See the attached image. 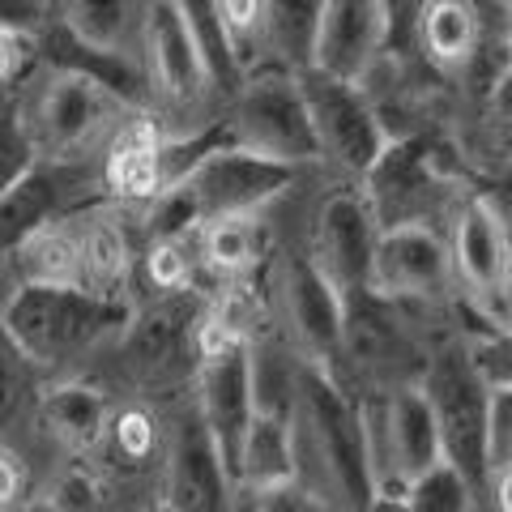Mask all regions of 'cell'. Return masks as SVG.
Listing matches in <instances>:
<instances>
[{
  "label": "cell",
  "instance_id": "26",
  "mask_svg": "<svg viewBox=\"0 0 512 512\" xmlns=\"http://www.w3.org/2000/svg\"><path fill=\"white\" fill-rule=\"evenodd\" d=\"M39 163L43 158L18 116V103H0V197L18 188Z\"/></svg>",
  "mask_w": 512,
  "mask_h": 512
},
{
  "label": "cell",
  "instance_id": "3",
  "mask_svg": "<svg viewBox=\"0 0 512 512\" xmlns=\"http://www.w3.org/2000/svg\"><path fill=\"white\" fill-rule=\"evenodd\" d=\"M128 312V303L73 286H9L0 295V325L43 380L94 372V363L120 342Z\"/></svg>",
  "mask_w": 512,
  "mask_h": 512
},
{
  "label": "cell",
  "instance_id": "2",
  "mask_svg": "<svg viewBox=\"0 0 512 512\" xmlns=\"http://www.w3.org/2000/svg\"><path fill=\"white\" fill-rule=\"evenodd\" d=\"M295 478L312 487L333 512H363L376 500V478L367 461L363 414L325 367L303 363L295 393Z\"/></svg>",
  "mask_w": 512,
  "mask_h": 512
},
{
  "label": "cell",
  "instance_id": "17",
  "mask_svg": "<svg viewBox=\"0 0 512 512\" xmlns=\"http://www.w3.org/2000/svg\"><path fill=\"white\" fill-rule=\"evenodd\" d=\"M444 235H448V252H453V274H457L461 299H466L487 325H495V299H500L512 235L504 231V222L495 218L474 192L461 197L453 218H448Z\"/></svg>",
  "mask_w": 512,
  "mask_h": 512
},
{
  "label": "cell",
  "instance_id": "28",
  "mask_svg": "<svg viewBox=\"0 0 512 512\" xmlns=\"http://www.w3.org/2000/svg\"><path fill=\"white\" fill-rule=\"evenodd\" d=\"M239 500H244L239 512H333L312 487H303L299 478L265 487V491H248V495H239Z\"/></svg>",
  "mask_w": 512,
  "mask_h": 512
},
{
  "label": "cell",
  "instance_id": "27",
  "mask_svg": "<svg viewBox=\"0 0 512 512\" xmlns=\"http://www.w3.org/2000/svg\"><path fill=\"white\" fill-rule=\"evenodd\" d=\"M39 64V35L18 26H0V103H18L26 82L39 73Z\"/></svg>",
  "mask_w": 512,
  "mask_h": 512
},
{
  "label": "cell",
  "instance_id": "12",
  "mask_svg": "<svg viewBox=\"0 0 512 512\" xmlns=\"http://www.w3.org/2000/svg\"><path fill=\"white\" fill-rule=\"evenodd\" d=\"M303 103L312 116L316 150H320V171L333 180H363L376 167V158L389 146V133L376 116V107L367 103V94L359 86L333 82L325 73H299Z\"/></svg>",
  "mask_w": 512,
  "mask_h": 512
},
{
  "label": "cell",
  "instance_id": "18",
  "mask_svg": "<svg viewBox=\"0 0 512 512\" xmlns=\"http://www.w3.org/2000/svg\"><path fill=\"white\" fill-rule=\"evenodd\" d=\"M384 56V5L380 0H325L316 26L312 69L346 86H363Z\"/></svg>",
  "mask_w": 512,
  "mask_h": 512
},
{
  "label": "cell",
  "instance_id": "4",
  "mask_svg": "<svg viewBox=\"0 0 512 512\" xmlns=\"http://www.w3.org/2000/svg\"><path fill=\"white\" fill-rule=\"evenodd\" d=\"M18 116L43 163H99L128 120L146 116L82 69L39 64L18 94Z\"/></svg>",
  "mask_w": 512,
  "mask_h": 512
},
{
  "label": "cell",
  "instance_id": "25",
  "mask_svg": "<svg viewBox=\"0 0 512 512\" xmlns=\"http://www.w3.org/2000/svg\"><path fill=\"white\" fill-rule=\"evenodd\" d=\"M402 500L410 512H483V491L470 478H461L448 461H440L423 478H414L402 491Z\"/></svg>",
  "mask_w": 512,
  "mask_h": 512
},
{
  "label": "cell",
  "instance_id": "19",
  "mask_svg": "<svg viewBox=\"0 0 512 512\" xmlns=\"http://www.w3.org/2000/svg\"><path fill=\"white\" fill-rule=\"evenodd\" d=\"M487 39V5L474 0H423L419 5V60L457 86Z\"/></svg>",
  "mask_w": 512,
  "mask_h": 512
},
{
  "label": "cell",
  "instance_id": "5",
  "mask_svg": "<svg viewBox=\"0 0 512 512\" xmlns=\"http://www.w3.org/2000/svg\"><path fill=\"white\" fill-rule=\"evenodd\" d=\"M141 77H146V116L167 141L205 137L227 120V107L218 103L210 77H205L180 0H146Z\"/></svg>",
  "mask_w": 512,
  "mask_h": 512
},
{
  "label": "cell",
  "instance_id": "22",
  "mask_svg": "<svg viewBox=\"0 0 512 512\" xmlns=\"http://www.w3.org/2000/svg\"><path fill=\"white\" fill-rule=\"evenodd\" d=\"M291 478H295V427H291V419L256 414L248 436H244V453H239V474H235L239 495L291 483Z\"/></svg>",
  "mask_w": 512,
  "mask_h": 512
},
{
  "label": "cell",
  "instance_id": "6",
  "mask_svg": "<svg viewBox=\"0 0 512 512\" xmlns=\"http://www.w3.org/2000/svg\"><path fill=\"white\" fill-rule=\"evenodd\" d=\"M372 201L380 231L389 227H448V218L470 192V171L448 133L389 141L376 167L359 180Z\"/></svg>",
  "mask_w": 512,
  "mask_h": 512
},
{
  "label": "cell",
  "instance_id": "34",
  "mask_svg": "<svg viewBox=\"0 0 512 512\" xmlns=\"http://www.w3.org/2000/svg\"><path fill=\"white\" fill-rule=\"evenodd\" d=\"M18 512H52V504H47L43 495H30V500H26V504H22Z\"/></svg>",
  "mask_w": 512,
  "mask_h": 512
},
{
  "label": "cell",
  "instance_id": "21",
  "mask_svg": "<svg viewBox=\"0 0 512 512\" xmlns=\"http://www.w3.org/2000/svg\"><path fill=\"white\" fill-rule=\"evenodd\" d=\"M47 380L0 325V448L18 453L35 470V414ZM39 478V474H35Z\"/></svg>",
  "mask_w": 512,
  "mask_h": 512
},
{
  "label": "cell",
  "instance_id": "20",
  "mask_svg": "<svg viewBox=\"0 0 512 512\" xmlns=\"http://www.w3.org/2000/svg\"><path fill=\"white\" fill-rule=\"evenodd\" d=\"M60 30L94 56L128 60L141 69V18L146 0H69L56 5ZM146 82V77H141Z\"/></svg>",
  "mask_w": 512,
  "mask_h": 512
},
{
  "label": "cell",
  "instance_id": "30",
  "mask_svg": "<svg viewBox=\"0 0 512 512\" xmlns=\"http://www.w3.org/2000/svg\"><path fill=\"white\" fill-rule=\"evenodd\" d=\"M491 470H512V389H491L487 474Z\"/></svg>",
  "mask_w": 512,
  "mask_h": 512
},
{
  "label": "cell",
  "instance_id": "14",
  "mask_svg": "<svg viewBox=\"0 0 512 512\" xmlns=\"http://www.w3.org/2000/svg\"><path fill=\"white\" fill-rule=\"evenodd\" d=\"M158 504L171 512H239L244 508L235 478L222 466L192 393L171 406V419H167V453H163V478H158Z\"/></svg>",
  "mask_w": 512,
  "mask_h": 512
},
{
  "label": "cell",
  "instance_id": "7",
  "mask_svg": "<svg viewBox=\"0 0 512 512\" xmlns=\"http://www.w3.org/2000/svg\"><path fill=\"white\" fill-rule=\"evenodd\" d=\"M295 235L308 261L342 299L372 291L380 218L355 180H333V175L316 171L295 192Z\"/></svg>",
  "mask_w": 512,
  "mask_h": 512
},
{
  "label": "cell",
  "instance_id": "10",
  "mask_svg": "<svg viewBox=\"0 0 512 512\" xmlns=\"http://www.w3.org/2000/svg\"><path fill=\"white\" fill-rule=\"evenodd\" d=\"M227 137L231 146L265 158V163L291 167L303 175L320 171L312 116L295 73H282V69L252 73L244 90L235 94V103L227 107Z\"/></svg>",
  "mask_w": 512,
  "mask_h": 512
},
{
  "label": "cell",
  "instance_id": "29",
  "mask_svg": "<svg viewBox=\"0 0 512 512\" xmlns=\"http://www.w3.org/2000/svg\"><path fill=\"white\" fill-rule=\"evenodd\" d=\"M470 192L504 222V231L512 235V158L508 163H491L483 171H474L470 175Z\"/></svg>",
  "mask_w": 512,
  "mask_h": 512
},
{
  "label": "cell",
  "instance_id": "33",
  "mask_svg": "<svg viewBox=\"0 0 512 512\" xmlns=\"http://www.w3.org/2000/svg\"><path fill=\"white\" fill-rule=\"evenodd\" d=\"M363 512H410V508H406L402 495H376V500L367 504Z\"/></svg>",
  "mask_w": 512,
  "mask_h": 512
},
{
  "label": "cell",
  "instance_id": "9",
  "mask_svg": "<svg viewBox=\"0 0 512 512\" xmlns=\"http://www.w3.org/2000/svg\"><path fill=\"white\" fill-rule=\"evenodd\" d=\"M423 397L436 419L444 461L461 478L483 491L487 487V431H491V384L474 359V338L457 333L436 346L423 376Z\"/></svg>",
  "mask_w": 512,
  "mask_h": 512
},
{
  "label": "cell",
  "instance_id": "8",
  "mask_svg": "<svg viewBox=\"0 0 512 512\" xmlns=\"http://www.w3.org/2000/svg\"><path fill=\"white\" fill-rule=\"evenodd\" d=\"M265 295H269V320H274V329L299 350V359L333 372L338 350H342V303L346 299L333 291L325 274H320L308 261V252H303L299 235H295V197L286 201L282 244L265 269Z\"/></svg>",
  "mask_w": 512,
  "mask_h": 512
},
{
  "label": "cell",
  "instance_id": "16",
  "mask_svg": "<svg viewBox=\"0 0 512 512\" xmlns=\"http://www.w3.org/2000/svg\"><path fill=\"white\" fill-rule=\"evenodd\" d=\"M120 397L99 376L47 380L35 414V474L43 478L60 461L86 457L116 414Z\"/></svg>",
  "mask_w": 512,
  "mask_h": 512
},
{
  "label": "cell",
  "instance_id": "1",
  "mask_svg": "<svg viewBox=\"0 0 512 512\" xmlns=\"http://www.w3.org/2000/svg\"><path fill=\"white\" fill-rule=\"evenodd\" d=\"M210 303L214 295L201 291L141 299L128 312L120 342L86 376H99L116 397H133V402H184L201 367V333Z\"/></svg>",
  "mask_w": 512,
  "mask_h": 512
},
{
  "label": "cell",
  "instance_id": "11",
  "mask_svg": "<svg viewBox=\"0 0 512 512\" xmlns=\"http://www.w3.org/2000/svg\"><path fill=\"white\" fill-rule=\"evenodd\" d=\"M363 440L372 478L380 495H402L414 478L436 470L444 461V444L423 389H393L376 397H359Z\"/></svg>",
  "mask_w": 512,
  "mask_h": 512
},
{
  "label": "cell",
  "instance_id": "35",
  "mask_svg": "<svg viewBox=\"0 0 512 512\" xmlns=\"http://www.w3.org/2000/svg\"><path fill=\"white\" fill-rule=\"evenodd\" d=\"M141 512H171V508H163V504H150V508H141Z\"/></svg>",
  "mask_w": 512,
  "mask_h": 512
},
{
  "label": "cell",
  "instance_id": "24",
  "mask_svg": "<svg viewBox=\"0 0 512 512\" xmlns=\"http://www.w3.org/2000/svg\"><path fill=\"white\" fill-rule=\"evenodd\" d=\"M180 13L192 30V43H197L201 52V64H205V77H210V86L218 94L222 107L235 103V94L244 90V69H239V60L231 52V39L227 30H222V18H218V0H180Z\"/></svg>",
  "mask_w": 512,
  "mask_h": 512
},
{
  "label": "cell",
  "instance_id": "31",
  "mask_svg": "<svg viewBox=\"0 0 512 512\" xmlns=\"http://www.w3.org/2000/svg\"><path fill=\"white\" fill-rule=\"evenodd\" d=\"M483 512H512V470H491L487 474Z\"/></svg>",
  "mask_w": 512,
  "mask_h": 512
},
{
  "label": "cell",
  "instance_id": "15",
  "mask_svg": "<svg viewBox=\"0 0 512 512\" xmlns=\"http://www.w3.org/2000/svg\"><path fill=\"white\" fill-rule=\"evenodd\" d=\"M99 201H107L99 163H39L18 188L0 197V269L26 239Z\"/></svg>",
  "mask_w": 512,
  "mask_h": 512
},
{
  "label": "cell",
  "instance_id": "23",
  "mask_svg": "<svg viewBox=\"0 0 512 512\" xmlns=\"http://www.w3.org/2000/svg\"><path fill=\"white\" fill-rule=\"evenodd\" d=\"M316 26H320V0H265L269 69L295 77L308 73L316 52Z\"/></svg>",
  "mask_w": 512,
  "mask_h": 512
},
{
  "label": "cell",
  "instance_id": "13",
  "mask_svg": "<svg viewBox=\"0 0 512 512\" xmlns=\"http://www.w3.org/2000/svg\"><path fill=\"white\" fill-rule=\"evenodd\" d=\"M372 291L389 303L419 312H461L470 308L457 291L453 252L440 227H389L380 231L372 261Z\"/></svg>",
  "mask_w": 512,
  "mask_h": 512
},
{
  "label": "cell",
  "instance_id": "32",
  "mask_svg": "<svg viewBox=\"0 0 512 512\" xmlns=\"http://www.w3.org/2000/svg\"><path fill=\"white\" fill-rule=\"evenodd\" d=\"M495 329H512V252H508V265H504L500 299H495Z\"/></svg>",
  "mask_w": 512,
  "mask_h": 512
}]
</instances>
